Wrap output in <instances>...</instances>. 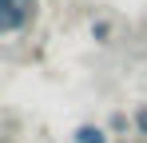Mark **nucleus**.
<instances>
[{"mask_svg":"<svg viewBox=\"0 0 147 143\" xmlns=\"http://www.w3.org/2000/svg\"><path fill=\"white\" fill-rule=\"evenodd\" d=\"M24 24V4L20 0H0V32H12Z\"/></svg>","mask_w":147,"mask_h":143,"instance_id":"obj_1","label":"nucleus"},{"mask_svg":"<svg viewBox=\"0 0 147 143\" xmlns=\"http://www.w3.org/2000/svg\"><path fill=\"white\" fill-rule=\"evenodd\" d=\"M76 143H107V135H103L99 127H80V131H76Z\"/></svg>","mask_w":147,"mask_h":143,"instance_id":"obj_2","label":"nucleus"},{"mask_svg":"<svg viewBox=\"0 0 147 143\" xmlns=\"http://www.w3.org/2000/svg\"><path fill=\"white\" fill-rule=\"evenodd\" d=\"M135 127L147 135V107H139V111H135Z\"/></svg>","mask_w":147,"mask_h":143,"instance_id":"obj_3","label":"nucleus"},{"mask_svg":"<svg viewBox=\"0 0 147 143\" xmlns=\"http://www.w3.org/2000/svg\"><path fill=\"white\" fill-rule=\"evenodd\" d=\"M20 4H24V0H20Z\"/></svg>","mask_w":147,"mask_h":143,"instance_id":"obj_4","label":"nucleus"}]
</instances>
